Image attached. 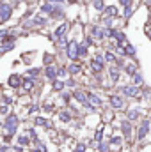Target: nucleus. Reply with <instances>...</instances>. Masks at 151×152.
<instances>
[{
	"mask_svg": "<svg viewBox=\"0 0 151 152\" xmlns=\"http://www.w3.org/2000/svg\"><path fill=\"white\" fill-rule=\"evenodd\" d=\"M11 12H13V7L9 4H0V21H7L11 18Z\"/></svg>",
	"mask_w": 151,
	"mask_h": 152,
	"instance_id": "1",
	"label": "nucleus"
},
{
	"mask_svg": "<svg viewBox=\"0 0 151 152\" xmlns=\"http://www.w3.org/2000/svg\"><path fill=\"white\" fill-rule=\"evenodd\" d=\"M21 81H23V80H21L20 75H11L7 78V85H9L11 88H18V87L21 85Z\"/></svg>",
	"mask_w": 151,
	"mask_h": 152,
	"instance_id": "2",
	"label": "nucleus"
},
{
	"mask_svg": "<svg viewBox=\"0 0 151 152\" xmlns=\"http://www.w3.org/2000/svg\"><path fill=\"white\" fill-rule=\"evenodd\" d=\"M18 122H20L18 115L9 113V115H7V118H5V122H4V126H18Z\"/></svg>",
	"mask_w": 151,
	"mask_h": 152,
	"instance_id": "3",
	"label": "nucleus"
},
{
	"mask_svg": "<svg viewBox=\"0 0 151 152\" xmlns=\"http://www.w3.org/2000/svg\"><path fill=\"white\" fill-rule=\"evenodd\" d=\"M32 87H34V80H32V78H27V80L23 81V92H29Z\"/></svg>",
	"mask_w": 151,
	"mask_h": 152,
	"instance_id": "4",
	"label": "nucleus"
},
{
	"mask_svg": "<svg viewBox=\"0 0 151 152\" xmlns=\"http://www.w3.org/2000/svg\"><path fill=\"white\" fill-rule=\"evenodd\" d=\"M29 143H30L29 136H25V134H20V136H18V145H20V147H25V145H29Z\"/></svg>",
	"mask_w": 151,
	"mask_h": 152,
	"instance_id": "5",
	"label": "nucleus"
},
{
	"mask_svg": "<svg viewBox=\"0 0 151 152\" xmlns=\"http://www.w3.org/2000/svg\"><path fill=\"white\" fill-rule=\"evenodd\" d=\"M34 122H36V126H50V124H48V120H44V118H41V117H38Z\"/></svg>",
	"mask_w": 151,
	"mask_h": 152,
	"instance_id": "6",
	"label": "nucleus"
},
{
	"mask_svg": "<svg viewBox=\"0 0 151 152\" xmlns=\"http://www.w3.org/2000/svg\"><path fill=\"white\" fill-rule=\"evenodd\" d=\"M0 113H2V115H7V113H9V108H7L5 104H0Z\"/></svg>",
	"mask_w": 151,
	"mask_h": 152,
	"instance_id": "7",
	"label": "nucleus"
},
{
	"mask_svg": "<svg viewBox=\"0 0 151 152\" xmlns=\"http://www.w3.org/2000/svg\"><path fill=\"white\" fill-rule=\"evenodd\" d=\"M46 76H48V78H53V76H55V71H53L52 67H48V69H46Z\"/></svg>",
	"mask_w": 151,
	"mask_h": 152,
	"instance_id": "8",
	"label": "nucleus"
},
{
	"mask_svg": "<svg viewBox=\"0 0 151 152\" xmlns=\"http://www.w3.org/2000/svg\"><path fill=\"white\" fill-rule=\"evenodd\" d=\"M61 120H70V115H66L62 112V113H61Z\"/></svg>",
	"mask_w": 151,
	"mask_h": 152,
	"instance_id": "9",
	"label": "nucleus"
},
{
	"mask_svg": "<svg viewBox=\"0 0 151 152\" xmlns=\"http://www.w3.org/2000/svg\"><path fill=\"white\" fill-rule=\"evenodd\" d=\"M29 75H30V76H38V69H30V71H29Z\"/></svg>",
	"mask_w": 151,
	"mask_h": 152,
	"instance_id": "10",
	"label": "nucleus"
}]
</instances>
